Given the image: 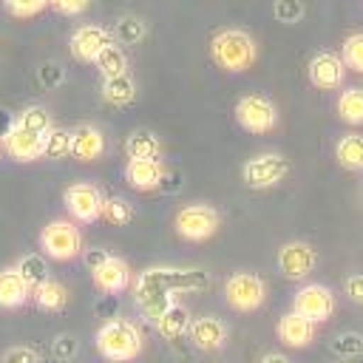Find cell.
I'll return each instance as SVG.
<instances>
[{
  "label": "cell",
  "instance_id": "f1b7e54d",
  "mask_svg": "<svg viewBox=\"0 0 363 363\" xmlns=\"http://www.w3.org/2000/svg\"><path fill=\"white\" fill-rule=\"evenodd\" d=\"M94 65H96V71H99L102 77H116V74H125V71H128V54L122 51V45L108 43V45L96 54Z\"/></svg>",
  "mask_w": 363,
  "mask_h": 363
},
{
  "label": "cell",
  "instance_id": "7c38bea8",
  "mask_svg": "<svg viewBox=\"0 0 363 363\" xmlns=\"http://www.w3.org/2000/svg\"><path fill=\"white\" fill-rule=\"evenodd\" d=\"M187 340L196 352H204V354H213L218 349L227 346L230 340V326L216 318V315H199L190 320V329H187Z\"/></svg>",
  "mask_w": 363,
  "mask_h": 363
},
{
  "label": "cell",
  "instance_id": "8992f818",
  "mask_svg": "<svg viewBox=\"0 0 363 363\" xmlns=\"http://www.w3.org/2000/svg\"><path fill=\"white\" fill-rule=\"evenodd\" d=\"M224 301L230 309H235L241 315L258 312L267 301V281L258 272L238 269L224 281Z\"/></svg>",
  "mask_w": 363,
  "mask_h": 363
},
{
  "label": "cell",
  "instance_id": "3957f363",
  "mask_svg": "<svg viewBox=\"0 0 363 363\" xmlns=\"http://www.w3.org/2000/svg\"><path fill=\"white\" fill-rule=\"evenodd\" d=\"M210 60L227 74H241L255 62V40L241 28H221L210 40Z\"/></svg>",
  "mask_w": 363,
  "mask_h": 363
},
{
  "label": "cell",
  "instance_id": "e0dca14e",
  "mask_svg": "<svg viewBox=\"0 0 363 363\" xmlns=\"http://www.w3.org/2000/svg\"><path fill=\"white\" fill-rule=\"evenodd\" d=\"M91 281H94V286H96L99 292H105V295H119V292L130 289V284H133V269H130V264H128L125 258L111 255L105 264H99L96 269H91Z\"/></svg>",
  "mask_w": 363,
  "mask_h": 363
},
{
  "label": "cell",
  "instance_id": "74e56055",
  "mask_svg": "<svg viewBox=\"0 0 363 363\" xmlns=\"http://www.w3.org/2000/svg\"><path fill=\"white\" fill-rule=\"evenodd\" d=\"M3 363H43V357L31 346H11V349H6Z\"/></svg>",
  "mask_w": 363,
  "mask_h": 363
},
{
  "label": "cell",
  "instance_id": "44dd1931",
  "mask_svg": "<svg viewBox=\"0 0 363 363\" xmlns=\"http://www.w3.org/2000/svg\"><path fill=\"white\" fill-rule=\"evenodd\" d=\"M31 301V286L23 281L17 267H0V309H20Z\"/></svg>",
  "mask_w": 363,
  "mask_h": 363
},
{
  "label": "cell",
  "instance_id": "8d00e7d4",
  "mask_svg": "<svg viewBox=\"0 0 363 363\" xmlns=\"http://www.w3.org/2000/svg\"><path fill=\"white\" fill-rule=\"evenodd\" d=\"M343 295H346V301L363 306V272H349L343 278Z\"/></svg>",
  "mask_w": 363,
  "mask_h": 363
},
{
  "label": "cell",
  "instance_id": "7bdbcfd3",
  "mask_svg": "<svg viewBox=\"0 0 363 363\" xmlns=\"http://www.w3.org/2000/svg\"><path fill=\"white\" fill-rule=\"evenodd\" d=\"M258 363H289V357L284 352H278V349H269V352H264L258 357Z\"/></svg>",
  "mask_w": 363,
  "mask_h": 363
},
{
  "label": "cell",
  "instance_id": "d6986e66",
  "mask_svg": "<svg viewBox=\"0 0 363 363\" xmlns=\"http://www.w3.org/2000/svg\"><path fill=\"white\" fill-rule=\"evenodd\" d=\"M71 156L82 164L99 162L105 156V133L96 125H77L71 130Z\"/></svg>",
  "mask_w": 363,
  "mask_h": 363
},
{
  "label": "cell",
  "instance_id": "8fae6325",
  "mask_svg": "<svg viewBox=\"0 0 363 363\" xmlns=\"http://www.w3.org/2000/svg\"><path fill=\"white\" fill-rule=\"evenodd\" d=\"M278 272L286 281H306L318 267V250L306 241H286L278 247Z\"/></svg>",
  "mask_w": 363,
  "mask_h": 363
},
{
  "label": "cell",
  "instance_id": "bcb514c9",
  "mask_svg": "<svg viewBox=\"0 0 363 363\" xmlns=\"http://www.w3.org/2000/svg\"><path fill=\"white\" fill-rule=\"evenodd\" d=\"M360 77H363V74H360Z\"/></svg>",
  "mask_w": 363,
  "mask_h": 363
},
{
  "label": "cell",
  "instance_id": "b9f144b4",
  "mask_svg": "<svg viewBox=\"0 0 363 363\" xmlns=\"http://www.w3.org/2000/svg\"><path fill=\"white\" fill-rule=\"evenodd\" d=\"M108 258H111V252L102 250V247H85V250H82V261H85L88 269H96V267L105 264Z\"/></svg>",
  "mask_w": 363,
  "mask_h": 363
},
{
  "label": "cell",
  "instance_id": "e575fe53",
  "mask_svg": "<svg viewBox=\"0 0 363 363\" xmlns=\"http://www.w3.org/2000/svg\"><path fill=\"white\" fill-rule=\"evenodd\" d=\"M303 11H306L303 0H275V3H272V17H275L278 23H284V26L298 23V20L303 17Z\"/></svg>",
  "mask_w": 363,
  "mask_h": 363
},
{
  "label": "cell",
  "instance_id": "5bb4252c",
  "mask_svg": "<svg viewBox=\"0 0 363 363\" xmlns=\"http://www.w3.org/2000/svg\"><path fill=\"white\" fill-rule=\"evenodd\" d=\"M306 77H309V82H312L318 91H335V88H340L343 79H346V65H343V60H340L337 54H332V51H318V54L309 60V65H306Z\"/></svg>",
  "mask_w": 363,
  "mask_h": 363
},
{
  "label": "cell",
  "instance_id": "f546056e",
  "mask_svg": "<svg viewBox=\"0 0 363 363\" xmlns=\"http://www.w3.org/2000/svg\"><path fill=\"white\" fill-rule=\"evenodd\" d=\"M71 156V130L68 128H51L43 139V159L48 162H62Z\"/></svg>",
  "mask_w": 363,
  "mask_h": 363
},
{
  "label": "cell",
  "instance_id": "7a4b0ae2",
  "mask_svg": "<svg viewBox=\"0 0 363 363\" xmlns=\"http://www.w3.org/2000/svg\"><path fill=\"white\" fill-rule=\"evenodd\" d=\"M96 354L108 363H130L145 352V335L136 320L111 318L94 335Z\"/></svg>",
  "mask_w": 363,
  "mask_h": 363
},
{
  "label": "cell",
  "instance_id": "4316f807",
  "mask_svg": "<svg viewBox=\"0 0 363 363\" xmlns=\"http://www.w3.org/2000/svg\"><path fill=\"white\" fill-rule=\"evenodd\" d=\"M335 111H337L340 122H346V125H352V128L363 125V88L352 85V88L340 91Z\"/></svg>",
  "mask_w": 363,
  "mask_h": 363
},
{
  "label": "cell",
  "instance_id": "2e32d148",
  "mask_svg": "<svg viewBox=\"0 0 363 363\" xmlns=\"http://www.w3.org/2000/svg\"><path fill=\"white\" fill-rule=\"evenodd\" d=\"M164 173H167V167H164L162 159H128V164L122 170L128 187L136 190V193L159 190L162 182H164Z\"/></svg>",
  "mask_w": 363,
  "mask_h": 363
},
{
  "label": "cell",
  "instance_id": "277c9868",
  "mask_svg": "<svg viewBox=\"0 0 363 363\" xmlns=\"http://www.w3.org/2000/svg\"><path fill=\"white\" fill-rule=\"evenodd\" d=\"M40 250L51 261H74L82 255V230L71 218H54L40 230Z\"/></svg>",
  "mask_w": 363,
  "mask_h": 363
},
{
  "label": "cell",
  "instance_id": "f35d334b",
  "mask_svg": "<svg viewBox=\"0 0 363 363\" xmlns=\"http://www.w3.org/2000/svg\"><path fill=\"white\" fill-rule=\"evenodd\" d=\"M74 354H77V340H74L71 335H57V337H54V357L65 363V360H71Z\"/></svg>",
  "mask_w": 363,
  "mask_h": 363
},
{
  "label": "cell",
  "instance_id": "60d3db41",
  "mask_svg": "<svg viewBox=\"0 0 363 363\" xmlns=\"http://www.w3.org/2000/svg\"><path fill=\"white\" fill-rule=\"evenodd\" d=\"M40 82H43L45 88L60 85V82H62V68H60L57 62H45V65L40 68Z\"/></svg>",
  "mask_w": 363,
  "mask_h": 363
},
{
  "label": "cell",
  "instance_id": "836d02e7",
  "mask_svg": "<svg viewBox=\"0 0 363 363\" xmlns=\"http://www.w3.org/2000/svg\"><path fill=\"white\" fill-rule=\"evenodd\" d=\"M340 60L346 68H352L354 74H363V31H354L343 40L340 48Z\"/></svg>",
  "mask_w": 363,
  "mask_h": 363
},
{
  "label": "cell",
  "instance_id": "ac0fdd59",
  "mask_svg": "<svg viewBox=\"0 0 363 363\" xmlns=\"http://www.w3.org/2000/svg\"><path fill=\"white\" fill-rule=\"evenodd\" d=\"M43 139L45 136H40V133H34V130L11 122V128L6 130V136L0 139V145H3V150L14 162H37V159H43Z\"/></svg>",
  "mask_w": 363,
  "mask_h": 363
},
{
  "label": "cell",
  "instance_id": "484cf974",
  "mask_svg": "<svg viewBox=\"0 0 363 363\" xmlns=\"http://www.w3.org/2000/svg\"><path fill=\"white\" fill-rule=\"evenodd\" d=\"M99 218L105 224H111V227H128V224L136 221V207L128 199H122V196H105Z\"/></svg>",
  "mask_w": 363,
  "mask_h": 363
},
{
  "label": "cell",
  "instance_id": "6da1fadb",
  "mask_svg": "<svg viewBox=\"0 0 363 363\" xmlns=\"http://www.w3.org/2000/svg\"><path fill=\"white\" fill-rule=\"evenodd\" d=\"M207 286V275L201 269H182V267H147L130 284L133 303L142 318L156 320L182 292H199Z\"/></svg>",
  "mask_w": 363,
  "mask_h": 363
},
{
  "label": "cell",
  "instance_id": "ee69618b",
  "mask_svg": "<svg viewBox=\"0 0 363 363\" xmlns=\"http://www.w3.org/2000/svg\"><path fill=\"white\" fill-rule=\"evenodd\" d=\"M0 150H3V145H0Z\"/></svg>",
  "mask_w": 363,
  "mask_h": 363
},
{
  "label": "cell",
  "instance_id": "7402d4cb",
  "mask_svg": "<svg viewBox=\"0 0 363 363\" xmlns=\"http://www.w3.org/2000/svg\"><path fill=\"white\" fill-rule=\"evenodd\" d=\"M68 286L62 284V281H57V278H45L43 284H37L34 289H31V301H34V306L37 309H43V312H51V315H57V312H62L65 306H68Z\"/></svg>",
  "mask_w": 363,
  "mask_h": 363
},
{
  "label": "cell",
  "instance_id": "ba28073f",
  "mask_svg": "<svg viewBox=\"0 0 363 363\" xmlns=\"http://www.w3.org/2000/svg\"><path fill=\"white\" fill-rule=\"evenodd\" d=\"M289 176V159L284 153H255L252 159L244 162L241 179L250 190H272Z\"/></svg>",
  "mask_w": 363,
  "mask_h": 363
},
{
  "label": "cell",
  "instance_id": "cb8c5ba5",
  "mask_svg": "<svg viewBox=\"0 0 363 363\" xmlns=\"http://www.w3.org/2000/svg\"><path fill=\"white\" fill-rule=\"evenodd\" d=\"M125 156L128 159H162V139L147 130V128H136L125 136Z\"/></svg>",
  "mask_w": 363,
  "mask_h": 363
},
{
  "label": "cell",
  "instance_id": "f6af8a7d",
  "mask_svg": "<svg viewBox=\"0 0 363 363\" xmlns=\"http://www.w3.org/2000/svg\"><path fill=\"white\" fill-rule=\"evenodd\" d=\"M337 363H343V360H337Z\"/></svg>",
  "mask_w": 363,
  "mask_h": 363
},
{
  "label": "cell",
  "instance_id": "ffe728a7",
  "mask_svg": "<svg viewBox=\"0 0 363 363\" xmlns=\"http://www.w3.org/2000/svg\"><path fill=\"white\" fill-rule=\"evenodd\" d=\"M190 320H193L190 309H187L184 303L173 301V303H170V306H167V309L153 320V326H156V332H159V337H162V340L176 343V340H182V337H187Z\"/></svg>",
  "mask_w": 363,
  "mask_h": 363
},
{
  "label": "cell",
  "instance_id": "d590c367",
  "mask_svg": "<svg viewBox=\"0 0 363 363\" xmlns=\"http://www.w3.org/2000/svg\"><path fill=\"white\" fill-rule=\"evenodd\" d=\"M45 6H51V0H6V11L17 20H28L40 14Z\"/></svg>",
  "mask_w": 363,
  "mask_h": 363
},
{
  "label": "cell",
  "instance_id": "4fadbf2b",
  "mask_svg": "<svg viewBox=\"0 0 363 363\" xmlns=\"http://www.w3.org/2000/svg\"><path fill=\"white\" fill-rule=\"evenodd\" d=\"M275 337H278V343H281L284 349L301 352V349H309V346L315 343V337H318V323H312V320L303 318L301 312L289 309V312H284V315L278 318V323H275Z\"/></svg>",
  "mask_w": 363,
  "mask_h": 363
},
{
  "label": "cell",
  "instance_id": "1f68e13d",
  "mask_svg": "<svg viewBox=\"0 0 363 363\" xmlns=\"http://www.w3.org/2000/svg\"><path fill=\"white\" fill-rule=\"evenodd\" d=\"M14 122L23 125V128H28V130H34V133H40V136H45V133L54 128V119H51V113H48L43 105H26V108L14 116Z\"/></svg>",
  "mask_w": 363,
  "mask_h": 363
},
{
  "label": "cell",
  "instance_id": "52a82bcc",
  "mask_svg": "<svg viewBox=\"0 0 363 363\" xmlns=\"http://www.w3.org/2000/svg\"><path fill=\"white\" fill-rule=\"evenodd\" d=\"M233 116L238 122L241 130L247 133H255V136H264V133H272L278 128V105L264 96V94H247L235 102L233 108Z\"/></svg>",
  "mask_w": 363,
  "mask_h": 363
},
{
  "label": "cell",
  "instance_id": "5b68a950",
  "mask_svg": "<svg viewBox=\"0 0 363 363\" xmlns=\"http://www.w3.org/2000/svg\"><path fill=\"white\" fill-rule=\"evenodd\" d=\"M173 227H176V235L190 241V244H201V241H210L218 227H221V213L207 204V201H193V204H184L176 218H173Z\"/></svg>",
  "mask_w": 363,
  "mask_h": 363
},
{
  "label": "cell",
  "instance_id": "ab89813d",
  "mask_svg": "<svg viewBox=\"0 0 363 363\" xmlns=\"http://www.w3.org/2000/svg\"><path fill=\"white\" fill-rule=\"evenodd\" d=\"M91 0H51V9L65 14V17H74V14H82L88 9Z\"/></svg>",
  "mask_w": 363,
  "mask_h": 363
},
{
  "label": "cell",
  "instance_id": "83f0119b",
  "mask_svg": "<svg viewBox=\"0 0 363 363\" xmlns=\"http://www.w3.org/2000/svg\"><path fill=\"white\" fill-rule=\"evenodd\" d=\"M17 272L23 275V281L34 289L37 284H43L45 278H51V269H48V261L43 252H26L23 258H17Z\"/></svg>",
  "mask_w": 363,
  "mask_h": 363
},
{
  "label": "cell",
  "instance_id": "4dcf8cb0",
  "mask_svg": "<svg viewBox=\"0 0 363 363\" xmlns=\"http://www.w3.org/2000/svg\"><path fill=\"white\" fill-rule=\"evenodd\" d=\"M329 352H332L337 360H343V363L357 360V357H363V335H360V332H340V335L332 337Z\"/></svg>",
  "mask_w": 363,
  "mask_h": 363
},
{
  "label": "cell",
  "instance_id": "d6a6232c",
  "mask_svg": "<svg viewBox=\"0 0 363 363\" xmlns=\"http://www.w3.org/2000/svg\"><path fill=\"white\" fill-rule=\"evenodd\" d=\"M111 34H113L119 43H125V45H136V43L145 40L147 28H145V23H142L139 17L125 14V17H119V20L113 23V31H111Z\"/></svg>",
  "mask_w": 363,
  "mask_h": 363
},
{
  "label": "cell",
  "instance_id": "30bf717a",
  "mask_svg": "<svg viewBox=\"0 0 363 363\" xmlns=\"http://www.w3.org/2000/svg\"><path fill=\"white\" fill-rule=\"evenodd\" d=\"M102 193L96 184L91 182H74L65 187L62 193V201H65V210L71 216V221L77 224H94L99 218V210H102Z\"/></svg>",
  "mask_w": 363,
  "mask_h": 363
},
{
  "label": "cell",
  "instance_id": "9a60e30c",
  "mask_svg": "<svg viewBox=\"0 0 363 363\" xmlns=\"http://www.w3.org/2000/svg\"><path fill=\"white\" fill-rule=\"evenodd\" d=\"M108 43H113V34H111L105 26L85 23V26L74 28V34H71V40H68V48H71L74 60H79V62H94L96 54H99Z\"/></svg>",
  "mask_w": 363,
  "mask_h": 363
},
{
  "label": "cell",
  "instance_id": "d4e9b609",
  "mask_svg": "<svg viewBox=\"0 0 363 363\" xmlns=\"http://www.w3.org/2000/svg\"><path fill=\"white\" fill-rule=\"evenodd\" d=\"M335 159L343 170L360 173L363 170V133H357V130L343 133L335 145Z\"/></svg>",
  "mask_w": 363,
  "mask_h": 363
},
{
  "label": "cell",
  "instance_id": "9c48e42d",
  "mask_svg": "<svg viewBox=\"0 0 363 363\" xmlns=\"http://www.w3.org/2000/svg\"><path fill=\"white\" fill-rule=\"evenodd\" d=\"M335 306H337L335 292L326 284H318V281H309V284L298 286L295 295H292V309L301 312L303 318H309L318 326H323L335 315Z\"/></svg>",
  "mask_w": 363,
  "mask_h": 363
},
{
  "label": "cell",
  "instance_id": "603a6c76",
  "mask_svg": "<svg viewBox=\"0 0 363 363\" xmlns=\"http://www.w3.org/2000/svg\"><path fill=\"white\" fill-rule=\"evenodd\" d=\"M99 96L113 105V108H125L136 99V79L125 71V74H116V77H102L99 82Z\"/></svg>",
  "mask_w": 363,
  "mask_h": 363
}]
</instances>
